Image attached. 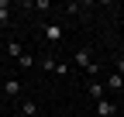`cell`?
<instances>
[{"label": "cell", "instance_id": "cell-1", "mask_svg": "<svg viewBox=\"0 0 124 117\" xmlns=\"http://www.w3.org/2000/svg\"><path fill=\"white\" fill-rule=\"evenodd\" d=\"M72 62H76V66H79V69H86V72H90V76H97V66H93V52H90L86 45H79V48H76V52H72Z\"/></svg>", "mask_w": 124, "mask_h": 117}, {"label": "cell", "instance_id": "cell-2", "mask_svg": "<svg viewBox=\"0 0 124 117\" xmlns=\"http://www.w3.org/2000/svg\"><path fill=\"white\" fill-rule=\"evenodd\" d=\"M41 69L55 72V76H62V79L69 76V66H66V62H59V58H41Z\"/></svg>", "mask_w": 124, "mask_h": 117}, {"label": "cell", "instance_id": "cell-3", "mask_svg": "<svg viewBox=\"0 0 124 117\" xmlns=\"http://www.w3.org/2000/svg\"><path fill=\"white\" fill-rule=\"evenodd\" d=\"M93 110H97V117H117V107L110 103V100H97V103H93Z\"/></svg>", "mask_w": 124, "mask_h": 117}, {"label": "cell", "instance_id": "cell-4", "mask_svg": "<svg viewBox=\"0 0 124 117\" xmlns=\"http://www.w3.org/2000/svg\"><path fill=\"white\" fill-rule=\"evenodd\" d=\"M103 90H124V76L121 72H110V76L103 79Z\"/></svg>", "mask_w": 124, "mask_h": 117}, {"label": "cell", "instance_id": "cell-5", "mask_svg": "<svg viewBox=\"0 0 124 117\" xmlns=\"http://www.w3.org/2000/svg\"><path fill=\"white\" fill-rule=\"evenodd\" d=\"M41 35H45V38H48L52 45H55V41L62 38V24H45V28H41Z\"/></svg>", "mask_w": 124, "mask_h": 117}, {"label": "cell", "instance_id": "cell-6", "mask_svg": "<svg viewBox=\"0 0 124 117\" xmlns=\"http://www.w3.org/2000/svg\"><path fill=\"white\" fill-rule=\"evenodd\" d=\"M17 117H38V103H35V100H24L21 110H17Z\"/></svg>", "mask_w": 124, "mask_h": 117}, {"label": "cell", "instance_id": "cell-7", "mask_svg": "<svg viewBox=\"0 0 124 117\" xmlns=\"http://www.w3.org/2000/svg\"><path fill=\"white\" fill-rule=\"evenodd\" d=\"M7 55H10V58H21V55H24V45H21L17 38H10V41H7Z\"/></svg>", "mask_w": 124, "mask_h": 117}, {"label": "cell", "instance_id": "cell-8", "mask_svg": "<svg viewBox=\"0 0 124 117\" xmlns=\"http://www.w3.org/2000/svg\"><path fill=\"white\" fill-rule=\"evenodd\" d=\"M103 83H90V100H93V103H97V100H103Z\"/></svg>", "mask_w": 124, "mask_h": 117}, {"label": "cell", "instance_id": "cell-9", "mask_svg": "<svg viewBox=\"0 0 124 117\" xmlns=\"http://www.w3.org/2000/svg\"><path fill=\"white\" fill-rule=\"evenodd\" d=\"M4 93H7V96H17V93H21V79H7V83H4Z\"/></svg>", "mask_w": 124, "mask_h": 117}, {"label": "cell", "instance_id": "cell-10", "mask_svg": "<svg viewBox=\"0 0 124 117\" xmlns=\"http://www.w3.org/2000/svg\"><path fill=\"white\" fill-rule=\"evenodd\" d=\"M0 24H10V4L0 0Z\"/></svg>", "mask_w": 124, "mask_h": 117}, {"label": "cell", "instance_id": "cell-11", "mask_svg": "<svg viewBox=\"0 0 124 117\" xmlns=\"http://www.w3.org/2000/svg\"><path fill=\"white\" fill-rule=\"evenodd\" d=\"M17 66H21V69H35V55H28V52H24V55L17 58Z\"/></svg>", "mask_w": 124, "mask_h": 117}, {"label": "cell", "instance_id": "cell-12", "mask_svg": "<svg viewBox=\"0 0 124 117\" xmlns=\"http://www.w3.org/2000/svg\"><path fill=\"white\" fill-rule=\"evenodd\" d=\"M31 7H35V10H52V0H35Z\"/></svg>", "mask_w": 124, "mask_h": 117}, {"label": "cell", "instance_id": "cell-13", "mask_svg": "<svg viewBox=\"0 0 124 117\" xmlns=\"http://www.w3.org/2000/svg\"><path fill=\"white\" fill-rule=\"evenodd\" d=\"M62 10H66V14H79V10H83V4H66Z\"/></svg>", "mask_w": 124, "mask_h": 117}, {"label": "cell", "instance_id": "cell-14", "mask_svg": "<svg viewBox=\"0 0 124 117\" xmlns=\"http://www.w3.org/2000/svg\"><path fill=\"white\" fill-rule=\"evenodd\" d=\"M114 72H121V76H124V58H117V62H114Z\"/></svg>", "mask_w": 124, "mask_h": 117}]
</instances>
